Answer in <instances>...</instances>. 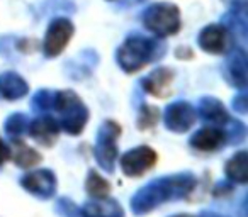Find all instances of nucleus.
Returning a JSON list of instances; mask_svg holds the SVG:
<instances>
[{
	"label": "nucleus",
	"instance_id": "29",
	"mask_svg": "<svg viewBox=\"0 0 248 217\" xmlns=\"http://www.w3.org/2000/svg\"><path fill=\"white\" fill-rule=\"evenodd\" d=\"M11 156H12V149L9 148L4 141H2V138H0V166L4 165Z\"/></svg>",
	"mask_w": 248,
	"mask_h": 217
},
{
	"label": "nucleus",
	"instance_id": "20",
	"mask_svg": "<svg viewBox=\"0 0 248 217\" xmlns=\"http://www.w3.org/2000/svg\"><path fill=\"white\" fill-rule=\"evenodd\" d=\"M29 117L26 114H22V112H16V114H11L7 119H5V134H7L9 139H12V141H17V139H21L22 136L28 132L29 129Z\"/></svg>",
	"mask_w": 248,
	"mask_h": 217
},
{
	"label": "nucleus",
	"instance_id": "26",
	"mask_svg": "<svg viewBox=\"0 0 248 217\" xmlns=\"http://www.w3.org/2000/svg\"><path fill=\"white\" fill-rule=\"evenodd\" d=\"M55 210L62 217H82L80 216V209L75 205L73 200L68 199V197L58 199V202H56V205H55Z\"/></svg>",
	"mask_w": 248,
	"mask_h": 217
},
{
	"label": "nucleus",
	"instance_id": "2",
	"mask_svg": "<svg viewBox=\"0 0 248 217\" xmlns=\"http://www.w3.org/2000/svg\"><path fill=\"white\" fill-rule=\"evenodd\" d=\"M167 53V44L162 39L133 34L117 48L116 59L121 70L135 73L153 61H158Z\"/></svg>",
	"mask_w": 248,
	"mask_h": 217
},
{
	"label": "nucleus",
	"instance_id": "22",
	"mask_svg": "<svg viewBox=\"0 0 248 217\" xmlns=\"http://www.w3.org/2000/svg\"><path fill=\"white\" fill-rule=\"evenodd\" d=\"M14 161H16V165L21 166V168H29V166H34L41 161V155H39L36 149L24 145V143H17V145H16Z\"/></svg>",
	"mask_w": 248,
	"mask_h": 217
},
{
	"label": "nucleus",
	"instance_id": "9",
	"mask_svg": "<svg viewBox=\"0 0 248 217\" xmlns=\"http://www.w3.org/2000/svg\"><path fill=\"white\" fill-rule=\"evenodd\" d=\"M21 187L26 192L31 193V195L38 197L41 200H48L55 195L58 183H56V176L51 170L43 168L22 176Z\"/></svg>",
	"mask_w": 248,
	"mask_h": 217
},
{
	"label": "nucleus",
	"instance_id": "17",
	"mask_svg": "<svg viewBox=\"0 0 248 217\" xmlns=\"http://www.w3.org/2000/svg\"><path fill=\"white\" fill-rule=\"evenodd\" d=\"M29 87L26 80L16 72H5L0 75V97L5 100H19L28 95Z\"/></svg>",
	"mask_w": 248,
	"mask_h": 217
},
{
	"label": "nucleus",
	"instance_id": "28",
	"mask_svg": "<svg viewBox=\"0 0 248 217\" xmlns=\"http://www.w3.org/2000/svg\"><path fill=\"white\" fill-rule=\"evenodd\" d=\"M233 109L238 112V114H247V109H248L247 93L240 92L236 97H234V99H233Z\"/></svg>",
	"mask_w": 248,
	"mask_h": 217
},
{
	"label": "nucleus",
	"instance_id": "12",
	"mask_svg": "<svg viewBox=\"0 0 248 217\" xmlns=\"http://www.w3.org/2000/svg\"><path fill=\"white\" fill-rule=\"evenodd\" d=\"M221 26L228 29L233 38H238L241 41L247 39L248 31V19H247V4L245 0H236L231 9L221 17Z\"/></svg>",
	"mask_w": 248,
	"mask_h": 217
},
{
	"label": "nucleus",
	"instance_id": "7",
	"mask_svg": "<svg viewBox=\"0 0 248 217\" xmlns=\"http://www.w3.org/2000/svg\"><path fill=\"white\" fill-rule=\"evenodd\" d=\"M156 153L150 146H138V148L129 149L126 155L121 158V170L129 178H136L152 170L156 163Z\"/></svg>",
	"mask_w": 248,
	"mask_h": 217
},
{
	"label": "nucleus",
	"instance_id": "11",
	"mask_svg": "<svg viewBox=\"0 0 248 217\" xmlns=\"http://www.w3.org/2000/svg\"><path fill=\"white\" fill-rule=\"evenodd\" d=\"M224 75L230 80L231 85L236 88H245L248 83V63H247V53L241 48L231 49L230 56L224 63Z\"/></svg>",
	"mask_w": 248,
	"mask_h": 217
},
{
	"label": "nucleus",
	"instance_id": "30",
	"mask_svg": "<svg viewBox=\"0 0 248 217\" xmlns=\"http://www.w3.org/2000/svg\"><path fill=\"white\" fill-rule=\"evenodd\" d=\"M197 217H223V216H219V214H216V212H207V210H204V212H201Z\"/></svg>",
	"mask_w": 248,
	"mask_h": 217
},
{
	"label": "nucleus",
	"instance_id": "15",
	"mask_svg": "<svg viewBox=\"0 0 248 217\" xmlns=\"http://www.w3.org/2000/svg\"><path fill=\"white\" fill-rule=\"evenodd\" d=\"M28 132L39 143V145L53 146L56 139H58L60 124L56 119L49 117V116H43V117H38L32 122H29Z\"/></svg>",
	"mask_w": 248,
	"mask_h": 217
},
{
	"label": "nucleus",
	"instance_id": "25",
	"mask_svg": "<svg viewBox=\"0 0 248 217\" xmlns=\"http://www.w3.org/2000/svg\"><path fill=\"white\" fill-rule=\"evenodd\" d=\"M223 131L226 134V143L230 145H240L245 141V136H247V128L241 121H233V119H228V122L223 126Z\"/></svg>",
	"mask_w": 248,
	"mask_h": 217
},
{
	"label": "nucleus",
	"instance_id": "31",
	"mask_svg": "<svg viewBox=\"0 0 248 217\" xmlns=\"http://www.w3.org/2000/svg\"><path fill=\"white\" fill-rule=\"evenodd\" d=\"M172 217H194L190 214H177V216H172Z\"/></svg>",
	"mask_w": 248,
	"mask_h": 217
},
{
	"label": "nucleus",
	"instance_id": "3",
	"mask_svg": "<svg viewBox=\"0 0 248 217\" xmlns=\"http://www.w3.org/2000/svg\"><path fill=\"white\" fill-rule=\"evenodd\" d=\"M53 109L58 112V124L63 131L72 136H78L89 121V109L78 95L72 90L55 92Z\"/></svg>",
	"mask_w": 248,
	"mask_h": 217
},
{
	"label": "nucleus",
	"instance_id": "27",
	"mask_svg": "<svg viewBox=\"0 0 248 217\" xmlns=\"http://www.w3.org/2000/svg\"><path fill=\"white\" fill-rule=\"evenodd\" d=\"M156 117H158V111H156L155 107H143L141 114H140V119H138V126L141 129L150 128V126L155 124Z\"/></svg>",
	"mask_w": 248,
	"mask_h": 217
},
{
	"label": "nucleus",
	"instance_id": "19",
	"mask_svg": "<svg viewBox=\"0 0 248 217\" xmlns=\"http://www.w3.org/2000/svg\"><path fill=\"white\" fill-rule=\"evenodd\" d=\"M224 173L226 178L233 183H247L248 182V155L245 149L234 153L230 159H228L226 166H224Z\"/></svg>",
	"mask_w": 248,
	"mask_h": 217
},
{
	"label": "nucleus",
	"instance_id": "14",
	"mask_svg": "<svg viewBox=\"0 0 248 217\" xmlns=\"http://www.w3.org/2000/svg\"><path fill=\"white\" fill-rule=\"evenodd\" d=\"M82 217H124V210L116 199L109 197H92L80 209Z\"/></svg>",
	"mask_w": 248,
	"mask_h": 217
},
{
	"label": "nucleus",
	"instance_id": "1",
	"mask_svg": "<svg viewBox=\"0 0 248 217\" xmlns=\"http://www.w3.org/2000/svg\"><path fill=\"white\" fill-rule=\"evenodd\" d=\"M196 175L190 172L160 176L143 185L131 197L129 205L135 216H145L163 203L184 200L186 197H189L196 188Z\"/></svg>",
	"mask_w": 248,
	"mask_h": 217
},
{
	"label": "nucleus",
	"instance_id": "32",
	"mask_svg": "<svg viewBox=\"0 0 248 217\" xmlns=\"http://www.w3.org/2000/svg\"><path fill=\"white\" fill-rule=\"evenodd\" d=\"M141 2H145V0H129L128 4H141Z\"/></svg>",
	"mask_w": 248,
	"mask_h": 217
},
{
	"label": "nucleus",
	"instance_id": "23",
	"mask_svg": "<svg viewBox=\"0 0 248 217\" xmlns=\"http://www.w3.org/2000/svg\"><path fill=\"white\" fill-rule=\"evenodd\" d=\"M85 188L90 197H106L110 190V185L104 176H100L95 170H90L87 176Z\"/></svg>",
	"mask_w": 248,
	"mask_h": 217
},
{
	"label": "nucleus",
	"instance_id": "24",
	"mask_svg": "<svg viewBox=\"0 0 248 217\" xmlns=\"http://www.w3.org/2000/svg\"><path fill=\"white\" fill-rule=\"evenodd\" d=\"M55 103V92L48 88L38 90L31 99V107L34 112H48Z\"/></svg>",
	"mask_w": 248,
	"mask_h": 217
},
{
	"label": "nucleus",
	"instance_id": "13",
	"mask_svg": "<svg viewBox=\"0 0 248 217\" xmlns=\"http://www.w3.org/2000/svg\"><path fill=\"white\" fill-rule=\"evenodd\" d=\"M226 143V134L217 126H207L194 132L189 139V145L197 151H216Z\"/></svg>",
	"mask_w": 248,
	"mask_h": 217
},
{
	"label": "nucleus",
	"instance_id": "16",
	"mask_svg": "<svg viewBox=\"0 0 248 217\" xmlns=\"http://www.w3.org/2000/svg\"><path fill=\"white\" fill-rule=\"evenodd\" d=\"M197 112H199V117L204 122H207L209 126H224L230 119L224 105L214 97H202L199 100V105H197Z\"/></svg>",
	"mask_w": 248,
	"mask_h": 217
},
{
	"label": "nucleus",
	"instance_id": "6",
	"mask_svg": "<svg viewBox=\"0 0 248 217\" xmlns=\"http://www.w3.org/2000/svg\"><path fill=\"white\" fill-rule=\"evenodd\" d=\"M73 32H75L73 24L66 17H56L55 21H51L48 31H46L45 41H43V51H45L46 58L58 56L66 48Z\"/></svg>",
	"mask_w": 248,
	"mask_h": 217
},
{
	"label": "nucleus",
	"instance_id": "8",
	"mask_svg": "<svg viewBox=\"0 0 248 217\" xmlns=\"http://www.w3.org/2000/svg\"><path fill=\"white\" fill-rule=\"evenodd\" d=\"M196 109L186 100H177L167 105L163 112V122L165 128L172 132H187L196 122Z\"/></svg>",
	"mask_w": 248,
	"mask_h": 217
},
{
	"label": "nucleus",
	"instance_id": "18",
	"mask_svg": "<svg viewBox=\"0 0 248 217\" xmlns=\"http://www.w3.org/2000/svg\"><path fill=\"white\" fill-rule=\"evenodd\" d=\"M173 80V72L170 68H155L148 76L141 80V87L145 92L152 93L155 97H165L170 83Z\"/></svg>",
	"mask_w": 248,
	"mask_h": 217
},
{
	"label": "nucleus",
	"instance_id": "21",
	"mask_svg": "<svg viewBox=\"0 0 248 217\" xmlns=\"http://www.w3.org/2000/svg\"><path fill=\"white\" fill-rule=\"evenodd\" d=\"M97 61H99V58H97L95 51H92V49H87V51L80 53L78 58L72 63V72H68V75L75 78L77 72H80L78 78H83V76H87L90 72H92L93 66L97 65Z\"/></svg>",
	"mask_w": 248,
	"mask_h": 217
},
{
	"label": "nucleus",
	"instance_id": "10",
	"mask_svg": "<svg viewBox=\"0 0 248 217\" xmlns=\"http://www.w3.org/2000/svg\"><path fill=\"white\" fill-rule=\"evenodd\" d=\"M233 36L228 32L226 28H223L221 24H211L207 28H204L199 32V43L201 49L211 55H221V53H226L228 49L233 46Z\"/></svg>",
	"mask_w": 248,
	"mask_h": 217
},
{
	"label": "nucleus",
	"instance_id": "4",
	"mask_svg": "<svg viewBox=\"0 0 248 217\" xmlns=\"http://www.w3.org/2000/svg\"><path fill=\"white\" fill-rule=\"evenodd\" d=\"M143 24L158 38L173 36L180 29V11L173 4L158 2V4L150 5L143 12Z\"/></svg>",
	"mask_w": 248,
	"mask_h": 217
},
{
	"label": "nucleus",
	"instance_id": "5",
	"mask_svg": "<svg viewBox=\"0 0 248 217\" xmlns=\"http://www.w3.org/2000/svg\"><path fill=\"white\" fill-rule=\"evenodd\" d=\"M121 136V126L116 121H104L97 131L93 156L106 173H114L117 159V139Z\"/></svg>",
	"mask_w": 248,
	"mask_h": 217
}]
</instances>
